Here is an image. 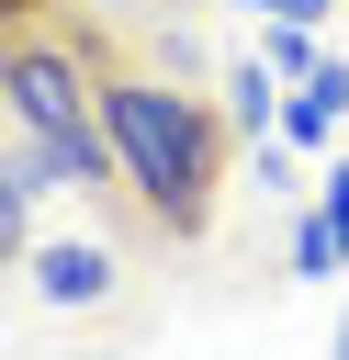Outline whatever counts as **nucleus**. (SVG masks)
Here are the masks:
<instances>
[{"mask_svg": "<svg viewBox=\"0 0 349 360\" xmlns=\"http://www.w3.org/2000/svg\"><path fill=\"white\" fill-rule=\"evenodd\" d=\"M90 79H101V135H113V169L124 191L146 202L158 236H203L214 225V191H225V112L169 90L158 68H124L90 45Z\"/></svg>", "mask_w": 349, "mask_h": 360, "instance_id": "f257e3e1", "label": "nucleus"}, {"mask_svg": "<svg viewBox=\"0 0 349 360\" xmlns=\"http://www.w3.org/2000/svg\"><path fill=\"white\" fill-rule=\"evenodd\" d=\"M0 101L23 135H90L101 124V79H90V34H0Z\"/></svg>", "mask_w": 349, "mask_h": 360, "instance_id": "f03ea898", "label": "nucleus"}, {"mask_svg": "<svg viewBox=\"0 0 349 360\" xmlns=\"http://www.w3.org/2000/svg\"><path fill=\"white\" fill-rule=\"evenodd\" d=\"M338 112H349V68H315V79L281 101V135H293V146H326V135H338Z\"/></svg>", "mask_w": 349, "mask_h": 360, "instance_id": "7ed1b4c3", "label": "nucleus"}, {"mask_svg": "<svg viewBox=\"0 0 349 360\" xmlns=\"http://www.w3.org/2000/svg\"><path fill=\"white\" fill-rule=\"evenodd\" d=\"M34 292H45V304H101V292H113V259H101V248H45V259H34Z\"/></svg>", "mask_w": 349, "mask_h": 360, "instance_id": "20e7f679", "label": "nucleus"}, {"mask_svg": "<svg viewBox=\"0 0 349 360\" xmlns=\"http://www.w3.org/2000/svg\"><path fill=\"white\" fill-rule=\"evenodd\" d=\"M225 90H236L225 112H236L248 135H259V124H281V68H270V56H248V68H225Z\"/></svg>", "mask_w": 349, "mask_h": 360, "instance_id": "39448f33", "label": "nucleus"}, {"mask_svg": "<svg viewBox=\"0 0 349 360\" xmlns=\"http://www.w3.org/2000/svg\"><path fill=\"white\" fill-rule=\"evenodd\" d=\"M34 191H45V180H34V158H11V146H0V270L23 259V214H34Z\"/></svg>", "mask_w": 349, "mask_h": 360, "instance_id": "423d86ee", "label": "nucleus"}, {"mask_svg": "<svg viewBox=\"0 0 349 360\" xmlns=\"http://www.w3.org/2000/svg\"><path fill=\"white\" fill-rule=\"evenodd\" d=\"M259 56H270L281 79H315V22H270V34H259Z\"/></svg>", "mask_w": 349, "mask_h": 360, "instance_id": "0eeeda50", "label": "nucleus"}, {"mask_svg": "<svg viewBox=\"0 0 349 360\" xmlns=\"http://www.w3.org/2000/svg\"><path fill=\"white\" fill-rule=\"evenodd\" d=\"M225 11H259V22H326L338 0H225Z\"/></svg>", "mask_w": 349, "mask_h": 360, "instance_id": "6e6552de", "label": "nucleus"}, {"mask_svg": "<svg viewBox=\"0 0 349 360\" xmlns=\"http://www.w3.org/2000/svg\"><path fill=\"white\" fill-rule=\"evenodd\" d=\"M326 225H338V248H349V169H326Z\"/></svg>", "mask_w": 349, "mask_h": 360, "instance_id": "1a4fd4ad", "label": "nucleus"}, {"mask_svg": "<svg viewBox=\"0 0 349 360\" xmlns=\"http://www.w3.org/2000/svg\"><path fill=\"white\" fill-rule=\"evenodd\" d=\"M338 360H349V326H338Z\"/></svg>", "mask_w": 349, "mask_h": 360, "instance_id": "9d476101", "label": "nucleus"}]
</instances>
